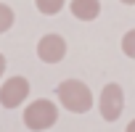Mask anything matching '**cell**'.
I'll return each mask as SVG.
<instances>
[{
  "label": "cell",
  "mask_w": 135,
  "mask_h": 132,
  "mask_svg": "<svg viewBox=\"0 0 135 132\" xmlns=\"http://www.w3.org/2000/svg\"><path fill=\"white\" fill-rule=\"evenodd\" d=\"M56 100L69 114H88L93 108V90L82 79H64L56 87Z\"/></svg>",
  "instance_id": "cell-1"
},
{
  "label": "cell",
  "mask_w": 135,
  "mask_h": 132,
  "mask_svg": "<svg viewBox=\"0 0 135 132\" xmlns=\"http://www.w3.org/2000/svg\"><path fill=\"white\" fill-rule=\"evenodd\" d=\"M21 121L32 132H45V129H50L58 121V106L50 98H37V100H32V103L24 106Z\"/></svg>",
  "instance_id": "cell-2"
},
{
  "label": "cell",
  "mask_w": 135,
  "mask_h": 132,
  "mask_svg": "<svg viewBox=\"0 0 135 132\" xmlns=\"http://www.w3.org/2000/svg\"><path fill=\"white\" fill-rule=\"evenodd\" d=\"M98 111L103 121H117L124 111V90L117 82H109L98 95Z\"/></svg>",
  "instance_id": "cell-3"
},
{
  "label": "cell",
  "mask_w": 135,
  "mask_h": 132,
  "mask_svg": "<svg viewBox=\"0 0 135 132\" xmlns=\"http://www.w3.org/2000/svg\"><path fill=\"white\" fill-rule=\"evenodd\" d=\"M29 79L16 74V77H8L3 85H0V106L3 108H19L27 103L29 98Z\"/></svg>",
  "instance_id": "cell-4"
},
{
  "label": "cell",
  "mask_w": 135,
  "mask_h": 132,
  "mask_svg": "<svg viewBox=\"0 0 135 132\" xmlns=\"http://www.w3.org/2000/svg\"><path fill=\"white\" fill-rule=\"evenodd\" d=\"M37 58L42 63H50V66L53 63H61L66 58V40L61 34H56V32L42 34L40 42H37Z\"/></svg>",
  "instance_id": "cell-5"
},
{
  "label": "cell",
  "mask_w": 135,
  "mask_h": 132,
  "mask_svg": "<svg viewBox=\"0 0 135 132\" xmlns=\"http://www.w3.org/2000/svg\"><path fill=\"white\" fill-rule=\"evenodd\" d=\"M69 11L80 21H95L101 16V0H72Z\"/></svg>",
  "instance_id": "cell-6"
},
{
  "label": "cell",
  "mask_w": 135,
  "mask_h": 132,
  "mask_svg": "<svg viewBox=\"0 0 135 132\" xmlns=\"http://www.w3.org/2000/svg\"><path fill=\"white\" fill-rule=\"evenodd\" d=\"M35 8L42 16H56L66 8V0H35Z\"/></svg>",
  "instance_id": "cell-7"
},
{
  "label": "cell",
  "mask_w": 135,
  "mask_h": 132,
  "mask_svg": "<svg viewBox=\"0 0 135 132\" xmlns=\"http://www.w3.org/2000/svg\"><path fill=\"white\" fill-rule=\"evenodd\" d=\"M13 21H16L13 8H11V6H6V3H0V34H6V32L13 27Z\"/></svg>",
  "instance_id": "cell-8"
},
{
  "label": "cell",
  "mask_w": 135,
  "mask_h": 132,
  "mask_svg": "<svg viewBox=\"0 0 135 132\" xmlns=\"http://www.w3.org/2000/svg\"><path fill=\"white\" fill-rule=\"evenodd\" d=\"M122 53L135 61V29H127L122 34Z\"/></svg>",
  "instance_id": "cell-9"
},
{
  "label": "cell",
  "mask_w": 135,
  "mask_h": 132,
  "mask_svg": "<svg viewBox=\"0 0 135 132\" xmlns=\"http://www.w3.org/2000/svg\"><path fill=\"white\" fill-rule=\"evenodd\" d=\"M6 66H8V63H6V55L0 53V79H3V74H6Z\"/></svg>",
  "instance_id": "cell-10"
},
{
  "label": "cell",
  "mask_w": 135,
  "mask_h": 132,
  "mask_svg": "<svg viewBox=\"0 0 135 132\" xmlns=\"http://www.w3.org/2000/svg\"><path fill=\"white\" fill-rule=\"evenodd\" d=\"M124 132H135V119H132V121H130V124L124 127Z\"/></svg>",
  "instance_id": "cell-11"
},
{
  "label": "cell",
  "mask_w": 135,
  "mask_h": 132,
  "mask_svg": "<svg viewBox=\"0 0 135 132\" xmlns=\"http://www.w3.org/2000/svg\"><path fill=\"white\" fill-rule=\"evenodd\" d=\"M119 3H124V6H135V0H119Z\"/></svg>",
  "instance_id": "cell-12"
}]
</instances>
